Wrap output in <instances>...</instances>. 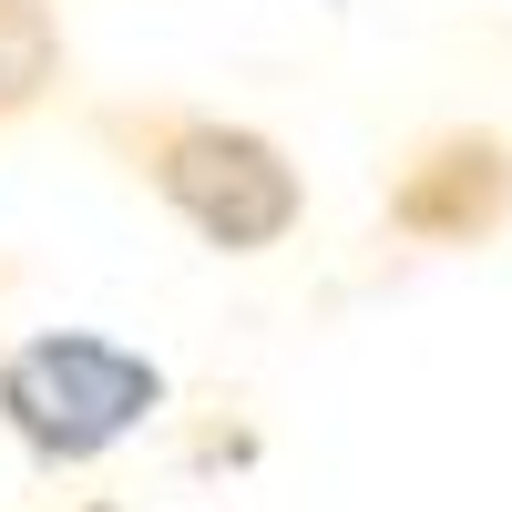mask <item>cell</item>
<instances>
[{
  "label": "cell",
  "mask_w": 512,
  "mask_h": 512,
  "mask_svg": "<svg viewBox=\"0 0 512 512\" xmlns=\"http://www.w3.org/2000/svg\"><path fill=\"white\" fill-rule=\"evenodd\" d=\"M512 216V144L502 134H431L390 175V226L420 246H482Z\"/></svg>",
  "instance_id": "3957f363"
},
{
  "label": "cell",
  "mask_w": 512,
  "mask_h": 512,
  "mask_svg": "<svg viewBox=\"0 0 512 512\" xmlns=\"http://www.w3.org/2000/svg\"><path fill=\"white\" fill-rule=\"evenodd\" d=\"M82 512H113V502H82Z\"/></svg>",
  "instance_id": "5b68a950"
},
{
  "label": "cell",
  "mask_w": 512,
  "mask_h": 512,
  "mask_svg": "<svg viewBox=\"0 0 512 512\" xmlns=\"http://www.w3.org/2000/svg\"><path fill=\"white\" fill-rule=\"evenodd\" d=\"M62 21L52 0H0V123H21L62 93Z\"/></svg>",
  "instance_id": "277c9868"
},
{
  "label": "cell",
  "mask_w": 512,
  "mask_h": 512,
  "mask_svg": "<svg viewBox=\"0 0 512 512\" xmlns=\"http://www.w3.org/2000/svg\"><path fill=\"white\" fill-rule=\"evenodd\" d=\"M154 410H164V369L144 349H123V338H103V328H41L21 349H0V420L52 472L103 461Z\"/></svg>",
  "instance_id": "7a4b0ae2"
},
{
  "label": "cell",
  "mask_w": 512,
  "mask_h": 512,
  "mask_svg": "<svg viewBox=\"0 0 512 512\" xmlns=\"http://www.w3.org/2000/svg\"><path fill=\"white\" fill-rule=\"evenodd\" d=\"M93 134L154 185L164 216H185L205 246L226 256H267L297 216H308V185L277 134L226 113H195V103H93Z\"/></svg>",
  "instance_id": "6da1fadb"
}]
</instances>
